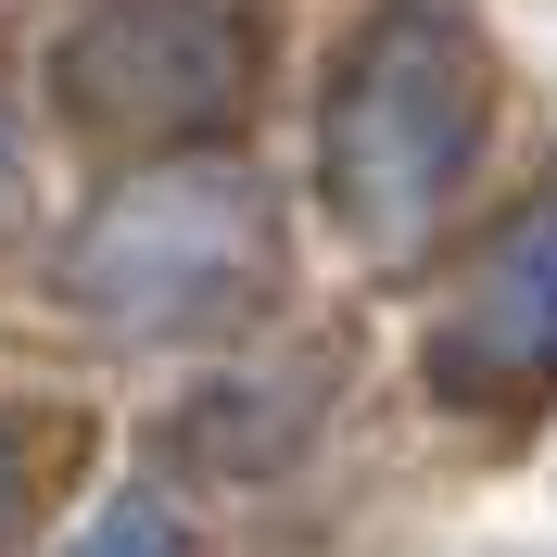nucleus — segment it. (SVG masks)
I'll use <instances>...</instances> for the list:
<instances>
[{
	"instance_id": "nucleus-6",
	"label": "nucleus",
	"mask_w": 557,
	"mask_h": 557,
	"mask_svg": "<svg viewBox=\"0 0 557 557\" xmlns=\"http://www.w3.org/2000/svg\"><path fill=\"white\" fill-rule=\"evenodd\" d=\"M0 203H13V139H0Z\"/></svg>"
},
{
	"instance_id": "nucleus-2",
	"label": "nucleus",
	"mask_w": 557,
	"mask_h": 557,
	"mask_svg": "<svg viewBox=\"0 0 557 557\" xmlns=\"http://www.w3.org/2000/svg\"><path fill=\"white\" fill-rule=\"evenodd\" d=\"M267 267V215H253L242 177H165V190H127V203L89 228L76 253V292H102L127 317H215L242 305V278Z\"/></svg>"
},
{
	"instance_id": "nucleus-3",
	"label": "nucleus",
	"mask_w": 557,
	"mask_h": 557,
	"mask_svg": "<svg viewBox=\"0 0 557 557\" xmlns=\"http://www.w3.org/2000/svg\"><path fill=\"white\" fill-rule=\"evenodd\" d=\"M444 381H482V393L557 381V190L482 242V267L456 292V330H444Z\"/></svg>"
},
{
	"instance_id": "nucleus-1",
	"label": "nucleus",
	"mask_w": 557,
	"mask_h": 557,
	"mask_svg": "<svg viewBox=\"0 0 557 557\" xmlns=\"http://www.w3.org/2000/svg\"><path fill=\"white\" fill-rule=\"evenodd\" d=\"M469 139H482V64H469V38L444 13H381L368 51H355V76H343V114H330V203H343V228L406 253L444 215Z\"/></svg>"
},
{
	"instance_id": "nucleus-5",
	"label": "nucleus",
	"mask_w": 557,
	"mask_h": 557,
	"mask_svg": "<svg viewBox=\"0 0 557 557\" xmlns=\"http://www.w3.org/2000/svg\"><path fill=\"white\" fill-rule=\"evenodd\" d=\"M165 545H177V520H165V507H114V520L89 532L76 557H165Z\"/></svg>"
},
{
	"instance_id": "nucleus-4",
	"label": "nucleus",
	"mask_w": 557,
	"mask_h": 557,
	"mask_svg": "<svg viewBox=\"0 0 557 557\" xmlns=\"http://www.w3.org/2000/svg\"><path fill=\"white\" fill-rule=\"evenodd\" d=\"M76 89H89V114H215L228 102V26L203 0H114L76 38Z\"/></svg>"
}]
</instances>
